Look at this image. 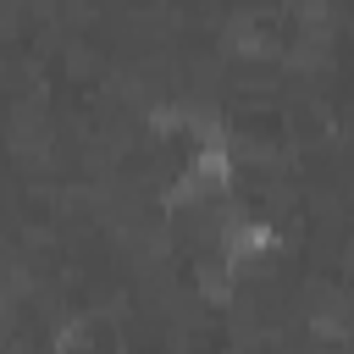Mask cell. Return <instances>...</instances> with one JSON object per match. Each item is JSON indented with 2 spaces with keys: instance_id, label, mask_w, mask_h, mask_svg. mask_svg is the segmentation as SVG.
I'll return each mask as SVG.
<instances>
[{
  "instance_id": "cell-1",
  "label": "cell",
  "mask_w": 354,
  "mask_h": 354,
  "mask_svg": "<svg viewBox=\"0 0 354 354\" xmlns=\"http://www.w3.org/2000/svg\"><path fill=\"white\" fill-rule=\"evenodd\" d=\"M194 282H199V293H205L210 304H227V293H232V260H227V254H205V260L194 266Z\"/></svg>"
}]
</instances>
